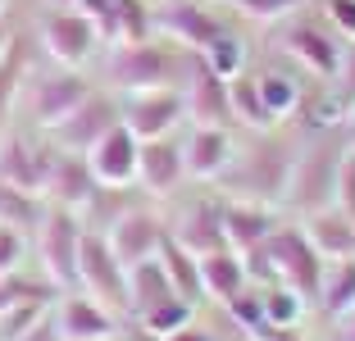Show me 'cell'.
I'll list each match as a JSON object with an SVG mask.
<instances>
[{
  "label": "cell",
  "mask_w": 355,
  "mask_h": 341,
  "mask_svg": "<svg viewBox=\"0 0 355 341\" xmlns=\"http://www.w3.org/2000/svg\"><path fill=\"white\" fill-rule=\"evenodd\" d=\"M346 155V137L342 128H324V132H310L296 146L292 159V177H287V191H282V205L296 209V214H314L324 205H337V168Z\"/></svg>",
  "instance_id": "obj_1"
},
{
  "label": "cell",
  "mask_w": 355,
  "mask_h": 341,
  "mask_svg": "<svg viewBox=\"0 0 355 341\" xmlns=\"http://www.w3.org/2000/svg\"><path fill=\"white\" fill-rule=\"evenodd\" d=\"M292 159H296V141L255 132V141L241 150V159L232 155V164L223 168L219 191L223 196H241V200H264V205H282L287 177H292Z\"/></svg>",
  "instance_id": "obj_2"
},
{
  "label": "cell",
  "mask_w": 355,
  "mask_h": 341,
  "mask_svg": "<svg viewBox=\"0 0 355 341\" xmlns=\"http://www.w3.org/2000/svg\"><path fill=\"white\" fill-rule=\"evenodd\" d=\"M191 69V51H178L168 42H155V37H137V42H123L114 55H110V82H114L119 96L128 91H155V87H182Z\"/></svg>",
  "instance_id": "obj_3"
},
{
  "label": "cell",
  "mask_w": 355,
  "mask_h": 341,
  "mask_svg": "<svg viewBox=\"0 0 355 341\" xmlns=\"http://www.w3.org/2000/svg\"><path fill=\"white\" fill-rule=\"evenodd\" d=\"M32 237H37V259H42L46 282L55 291H73L78 287V255H83V237H87L83 214L64 209V205H46Z\"/></svg>",
  "instance_id": "obj_4"
},
{
  "label": "cell",
  "mask_w": 355,
  "mask_h": 341,
  "mask_svg": "<svg viewBox=\"0 0 355 341\" xmlns=\"http://www.w3.org/2000/svg\"><path fill=\"white\" fill-rule=\"evenodd\" d=\"M78 291H87L92 300H101L110 314L128 319V269L123 259L110 250V241L101 232L83 237V255H78Z\"/></svg>",
  "instance_id": "obj_5"
},
{
  "label": "cell",
  "mask_w": 355,
  "mask_h": 341,
  "mask_svg": "<svg viewBox=\"0 0 355 341\" xmlns=\"http://www.w3.org/2000/svg\"><path fill=\"white\" fill-rule=\"evenodd\" d=\"M278 46L292 55L296 64H305L314 78H328V82L337 78L342 51H346L342 37H337L324 19H310V14H287V23H282V32H278Z\"/></svg>",
  "instance_id": "obj_6"
},
{
  "label": "cell",
  "mask_w": 355,
  "mask_h": 341,
  "mask_svg": "<svg viewBox=\"0 0 355 341\" xmlns=\"http://www.w3.org/2000/svg\"><path fill=\"white\" fill-rule=\"evenodd\" d=\"M187 119L182 105V87H155V91H128L119 96V123L137 137V141H155V137H173Z\"/></svg>",
  "instance_id": "obj_7"
},
{
  "label": "cell",
  "mask_w": 355,
  "mask_h": 341,
  "mask_svg": "<svg viewBox=\"0 0 355 341\" xmlns=\"http://www.w3.org/2000/svg\"><path fill=\"white\" fill-rule=\"evenodd\" d=\"M87 96H92L87 78L78 69H64V64H60V69H51V73H37V78H32V87H23V100H28L32 123L46 128V132L60 123L64 114H73Z\"/></svg>",
  "instance_id": "obj_8"
},
{
  "label": "cell",
  "mask_w": 355,
  "mask_h": 341,
  "mask_svg": "<svg viewBox=\"0 0 355 341\" xmlns=\"http://www.w3.org/2000/svg\"><path fill=\"white\" fill-rule=\"evenodd\" d=\"M42 42H46V51H51L55 64H64V69H83V64L96 55L101 28H96L78 5H55V10L42 19Z\"/></svg>",
  "instance_id": "obj_9"
},
{
  "label": "cell",
  "mask_w": 355,
  "mask_h": 341,
  "mask_svg": "<svg viewBox=\"0 0 355 341\" xmlns=\"http://www.w3.org/2000/svg\"><path fill=\"white\" fill-rule=\"evenodd\" d=\"M101 237L110 241V250H114L119 259H123V269H132V264H141V259L159 255V241L168 237V223L155 214V209H146V205L132 200Z\"/></svg>",
  "instance_id": "obj_10"
},
{
  "label": "cell",
  "mask_w": 355,
  "mask_h": 341,
  "mask_svg": "<svg viewBox=\"0 0 355 341\" xmlns=\"http://www.w3.org/2000/svg\"><path fill=\"white\" fill-rule=\"evenodd\" d=\"M51 319H55V328H60L64 341H114L119 328H123L119 314H110L101 300H92L87 291H78V287L55 296Z\"/></svg>",
  "instance_id": "obj_11"
},
{
  "label": "cell",
  "mask_w": 355,
  "mask_h": 341,
  "mask_svg": "<svg viewBox=\"0 0 355 341\" xmlns=\"http://www.w3.org/2000/svg\"><path fill=\"white\" fill-rule=\"evenodd\" d=\"M182 105H187V119L200 128H237L228 100V78H219L196 51H191V69L187 82H182Z\"/></svg>",
  "instance_id": "obj_12"
},
{
  "label": "cell",
  "mask_w": 355,
  "mask_h": 341,
  "mask_svg": "<svg viewBox=\"0 0 355 341\" xmlns=\"http://www.w3.org/2000/svg\"><path fill=\"white\" fill-rule=\"evenodd\" d=\"M114 123H119V91H92L73 114H64L60 123L51 128V137H55L60 150H78V155H87V150H92V146L101 141Z\"/></svg>",
  "instance_id": "obj_13"
},
{
  "label": "cell",
  "mask_w": 355,
  "mask_h": 341,
  "mask_svg": "<svg viewBox=\"0 0 355 341\" xmlns=\"http://www.w3.org/2000/svg\"><path fill=\"white\" fill-rule=\"evenodd\" d=\"M223 191L219 196H191L178 205V218L173 227H168V237L182 241V246L191 250V255H205V250H219L228 246V237H223Z\"/></svg>",
  "instance_id": "obj_14"
},
{
  "label": "cell",
  "mask_w": 355,
  "mask_h": 341,
  "mask_svg": "<svg viewBox=\"0 0 355 341\" xmlns=\"http://www.w3.org/2000/svg\"><path fill=\"white\" fill-rule=\"evenodd\" d=\"M187 168H182V137H155V141L137 146V182L146 196L168 200L182 186Z\"/></svg>",
  "instance_id": "obj_15"
},
{
  "label": "cell",
  "mask_w": 355,
  "mask_h": 341,
  "mask_svg": "<svg viewBox=\"0 0 355 341\" xmlns=\"http://www.w3.org/2000/svg\"><path fill=\"white\" fill-rule=\"evenodd\" d=\"M237 155V141H232V128H191L182 137V168H187L191 182H219L223 168Z\"/></svg>",
  "instance_id": "obj_16"
},
{
  "label": "cell",
  "mask_w": 355,
  "mask_h": 341,
  "mask_svg": "<svg viewBox=\"0 0 355 341\" xmlns=\"http://www.w3.org/2000/svg\"><path fill=\"white\" fill-rule=\"evenodd\" d=\"M137 137L123 123H114L101 141L87 150V168L101 186H132L137 182Z\"/></svg>",
  "instance_id": "obj_17"
},
{
  "label": "cell",
  "mask_w": 355,
  "mask_h": 341,
  "mask_svg": "<svg viewBox=\"0 0 355 341\" xmlns=\"http://www.w3.org/2000/svg\"><path fill=\"white\" fill-rule=\"evenodd\" d=\"M51 159H55V141L51 146H37L28 137L10 132L0 141V177L14 186H28V191H42L46 196V173H51Z\"/></svg>",
  "instance_id": "obj_18"
},
{
  "label": "cell",
  "mask_w": 355,
  "mask_h": 341,
  "mask_svg": "<svg viewBox=\"0 0 355 341\" xmlns=\"http://www.w3.org/2000/svg\"><path fill=\"white\" fill-rule=\"evenodd\" d=\"M96 186L101 182H96L92 168H87V155L55 146L51 173H46V196H51V205H64V209H78V214H83L87 200L96 196Z\"/></svg>",
  "instance_id": "obj_19"
},
{
  "label": "cell",
  "mask_w": 355,
  "mask_h": 341,
  "mask_svg": "<svg viewBox=\"0 0 355 341\" xmlns=\"http://www.w3.org/2000/svg\"><path fill=\"white\" fill-rule=\"evenodd\" d=\"M159 28H164L182 51H205L228 23L209 10L205 0H173V5L164 10V19H159Z\"/></svg>",
  "instance_id": "obj_20"
},
{
  "label": "cell",
  "mask_w": 355,
  "mask_h": 341,
  "mask_svg": "<svg viewBox=\"0 0 355 341\" xmlns=\"http://www.w3.org/2000/svg\"><path fill=\"white\" fill-rule=\"evenodd\" d=\"M278 227V209L264 200H228L223 205V237L232 250H251Z\"/></svg>",
  "instance_id": "obj_21"
},
{
  "label": "cell",
  "mask_w": 355,
  "mask_h": 341,
  "mask_svg": "<svg viewBox=\"0 0 355 341\" xmlns=\"http://www.w3.org/2000/svg\"><path fill=\"white\" fill-rule=\"evenodd\" d=\"M305 237L314 241V250L324 259H342V255H355V218L346 214L342 205H324L305 214Z\"/></svg>",
  "instance_id": "obj_22"
},
{
  "label": "cell",
  "mask_w": 355,
  "mask_h": 341,
  "mask_svg": "<svg viewBox=\"0 0 355 341\" xmlns=\"http://www.w3.org/2000/svg\"><path fill=\"white\" fill-rule=\"evenodd\" d=\"M200 259V287H205V296H214L223 305V300H232L241 287H246V259H241V250L232 246H219V250H205Z\"/></svg>",
  "instance_id": "obj_23"
},
{
  "label": "cell",
  "mask_w": 355,
  "mask_h": 341,
  "mask_svg": "<svg viewBox=\"0 0 355 341\" xmlns=\"http://www.w3.org/2000/svg\"><path fill=\"white\" fill-rule=\"evenodd\" d=\"M314 310L324 314L328 323L355 310V255L324 259V278H319V296H314Z\"/></svg>",
  "instance_id": "obj_24"
},
{
  "label": "cell",
  "mask_w": 355,
  "mask_h": 341,
  "mask_svg": "<svg viewBox=\"0 0 355 341\" xmlns=\"http://www.w3.org/2000/svg\"><path fill=\"white\" fill-rule=\"evenodd\" d=\"M168 296H178V291L168 282L159 255H150V259H141V264L128 269V319H141L146 310H155L159 300H168Z\"/></svg>",
  "instance_id": "obj_25"
},
{
  "label": "cell",
  "mask_w": 355,
  "mask_h": 341,
  "mask_svg": "<svg viewBox=\"0 0 355 341\" xmlns=\"http://www.w3.org/2000/svg\"><path fill=\"white\" fill-rule=\"evenodd\" d=\"M255 78V91H260V100H264V110H269V119L278 123V119H292L296 110H301V100H305V87L296 82L287 69H278V64H269V69H260V73H251Z\"/></svg>",
  "instance_id": "obj_26"
},
{
  "label": "cell",
  "mask_w": 355,
  "mask_h": 341,
  "mask_svg": "<svg viewBox=\"0 0 355 341\" xmlns=\"http://www.w3.org/2000/svg\"><path fill=\"white\" fill-rule=\"evenodd\" d=\"M46 205H51V200H46L42 191H28V186H14V182H5V177H0V223H5V227L37 232Z\"/></svg>",
  "instance_id": "obj_27"
},
{
  "label": "cell",
  "mask_w": 355,
  "mask_h": 341,
  "mask_svg": "<svg viewBox=\"0 0 355 341\" xmlns=\"http://www.w3.org/2000/svg\"><path fill=\"white\" fill-rule=\"evenodd\" d=\"M159 264H164V273H168V282H173L178 296H187V300L205 296V287H200V259L191 255L182 241H173V237L159 241Z\"/></svg>",
  "instance_id": "obj_28"
},
{
  "label": "cell",
  "mask_w": 355,
  "mask_h": 341,
  "mask_svg": "<svg viewBox=\"0 0 355 341\" xmlns=\"http://www.w3.org/2000/svg\"><path fill=\"white\" fill-rule=\"evenodd\" d=\"M228 100H232V119H237L241 128H251V132H269V128H273L269 110H264L260 91H255L251 69L237 73V78H228Z\"/></svg>",
  "instance_id": "obj_29"
},
{
  "label": "cell",
  "mask_w": 355,
  "mask_h": 341,
  "mask_svg": "<svg viewBox=\"0 0 355 341\" xmlns=\"http://www.w3.org/2000/svg\"><path fill=\"white\" fill-rule=\"evenodd\" d=\"M196 55L214 73H219V78H237V73L251 69V46H246V37H241V32H232V28H223L219 37H214L205 51H196Z\"/></svg>",
  "instance_id": "obj_30"
},
{
  "label": "cell",
  "mask_w": 355,
  "mask_h": 341,
  "mask_svg": "<svg viewBox=\"0 0 355 341\" xmlns=\"http://www.w3.org/2000/svg\"><path fill=\"white\" fill-rule=\"evenodd\" d=\"M191 319H196V300H187V296H168V300H159L155 310H146L141 319H132V323H137V332H141V337L159 341V337H168V332L187 328Z\"/></svg>",
  "instance_id": "obj_31"
},
{
  "label": "cell",
  "mask_w": 355,
  "mask_h": 341,
  "mask_svg": "<svg viewBox=\"0 0 355 341\" xmlns=\"http://www.w3.org/2000/svg\"><path fill=\"white\" fill-rule=\"evenodd\" d=\"M264 291V328H301V319L310 314V300L301 291H292L287 282H269Z\"/></svg>",
  "instance_id": "obj_32"
},
{
  "label": "cell",
  "mask_w": 355,
  "mask_h": 341,
  "mask_svg": "<svg viewBox=\"0 0 355 341\" xmlns=\"http://www.w3.org/2000/svg\"><path fill=\"white\" fill-rule=\"evenodd\" d=\"M223 314H228L241 332H260L264 328V291L255 287V282H246L232 300H223Z\"/></svg>",
  "instance_id": "obj_33"
},
{
  "label": "cell",
  "mask_w": 355,
  "mask_h": 341,
  "mask_svg": "<svg viewBox=\"0 0 355 341\" xmlns=\"http://www.w3.org/2000/svg\"><path fill=\"white\" fill-rule=\"evenodd\" d=\"M55 296H60V291H55L51 282H32L28 273H5V278H0V314H10L23 300H55Z\"/></svg>",
  "instance_id": "obj_34"
},
{
  "label": "cell",
  "mask_w": 355,
  "mask_h": 341,
  "mask_svg": "<svg viewBox=\"0 0 355 341\" xmlns=\"http://www.w3.org/2000/svg\"><path fill=\"white\" fill-rule=\"evenodd\" d=\"M23 73H28V64H23V46L10 42L5 46V55H0V119L10 114V105L23 96Z\"/></svg>",
  "instance_id": "obj_35"
},
{
  "label": "cell",
  "mask_w": 355,
  "mask_h": 341,
  "mask_svg": "<svg viewBox=\"0 0 355 341\" xmlns=\"http://www.w3.org/2000/svg\"><path fill=\"white\" fill-rule=\"evenodd\" d=\"M114 5V23H119V42H137V37H150L155 19L146 14L141 0H110Z\"/></svg>",
  "instance_id": "obj_36"
},
{
  "label": "cell",
  "mask_w": 355,
  "mask_h": 341,
  "mask_svg": "<svg viewBox=\"0 0 355 341\" xmlns=\"http://www.w3.org/2000/svg\"><path fill=\"white\" fill-rule=\"evenodd\" d=\"M51 305H55V300H23V305H14L10 314H0V341H19L32 323L51 310Z\"/></svg>",
  "instance_id": "obj_37"
},
{
  "label": "cell",
  "mask_w": 355,
  "mask_h": 341,
  "mask_svg": "<svg viewBox=\"0 0 355 341\" xmlns=\"http://www.w3.org/2000/svg\"><path fill=\"white\" fill-rule=\"evenodd\" d=\"M23 255H28V232L0 223V278H5V273H19Z\"/></svg>",
  "instance_id": "obj_38"
},
{
  "label": "cell",
  "mask_w": 355,
  "mask_h": 341,
  "mask_svg": "<svg viewBox=\"0 0 355 341\" xmlns=\"http://www.w3.org/2000/svg\"><path fill=\"white\" fill-rule=\"evenodd\" d=\"M319 10H324L319 19H324L337 37L355 42V0H319Z\"/></svg>",
  "instance_id": "obj_39"
},
{
  "label": "cell",
  "mask_w": 355,
  "mask_h": 341,
  "mask_svg": "<svg viewBox=\"0 0 355 341\" xmlns=\"http://www.w3.org/2000/svg\"><path fill=\"white\" fill-rule=\"evenodd\" d=\"M337 205L355 218V146H346L342 168H337Z\"/></svg>",
  "instance_id": "obj_40"
},
{
  "label": "cell",
  "mask_w": 355,
  "mask_h": 341,
  "mask_svg": "<svg viewBox=\"0 0 355 341\" xmlns=\"http://www.w3.org/2000/svg\"><path fill=\"white\" fill-rule=\"evenodd\" d=\"M228 5H237V10L255 14V19H287L292 10H301L305 0H228Z\"/></svg>",
  "instance_id": "obj_41"
},
{
  "label": "cell",
  "mask_w": 355,
  "mask_h": 341,
  "mask_svg": "<svg viewBox=\"0 0 355 341\" xmlns=\"http://www.w3.org/2000/svg\"><path fill=\"white\" fill-rule=\"evenodd\" d=\"M333 82H337V96H342V100H351V96H355V42L342 51V69H337Z\"/></svg>",
  "instance_id": "obj_42"
},
{
  "label": "cell",
  "mask_w": 355,
  "mask_h": 341,
  "mask_svg": "<svg viewBox=\"0 0 355 341\" xmlns=\"http://www.w3.org/2000/svg\"><path fill=\"white\" fill-rule=\"evenodd\" d=\"M19 341H64V337H60V328H55V319H51V310H46V314H42V319L32 323V328H28V332H23V337H19Z\"/></svg>",
  "instance_id": "obj_43"
},
{
  "label": "cell",
  "mask_w": 355,
  "mask_h": 341,
  "mask_svg": "<svg viewBox=\"0 0 355 341\" xmlns=\"http://www.w3.org/2000/svg\"><path fill=\"white\" fill-rule=\"evenodd\" d=\"M159 341H219V337H214V332H209V328H200V323L191 319L187 328H178V332H168V337H159Z\"/></svg>",
  "instance_id": "obj_44"
},
{
  "label": "cell",
  "mask_w": 355,
  "mask_h": 341,
  "mask_svg": "<svg viewBox=\"0 0 355 341\" xmlns=\"http://www.w3.org/2000/svg\"><path fill=\"white\" fill-rule=\"evenodd\" d=\"M328 341H355V310L342 314V319H333V337Z\"/></svg>",
  "instance_id": "obj_45"
},
{
  "label": "cell",
  "mask_w": 355,
  "mask_h": 341,
  "mask_svg": "<svg viewBox=\"0 0 355 341\" xmlns=\"http://www.w3.org/2000/svg\"><path fill=\"white\" fill-rule=\"evenodd\" d=\"M337 128H342L346 146H355V96L346 100V110H342V119H337Z\"/></svg>",
  "instance_id": "obj_46"
},
{
  "label": "cell",
  "mask_w": 355,
  "mask_h": 341,
  "mask_svg": "<svg viewBox=\"0 0 355 341\" xmlns=\"http://www.w3.org/2000/svg\"><path fill=\"white\" fill-rule=\"evenodd\" d=\"M255 337H260V341H305L301 328H260Z\"/></svg>",
  "instance_id": "obj_47"
},
{
  "label": "cell",
  "mask_w": 355,
  "mask_h": 341,
  "mask_svg": "<svg viewBox=\"0 0 355 341\" xmlns=\"http://www.w3.org/2000/svg\"><path fill=\"white\" fill-rule=\"evenodd\" d=\"M5 46H10V28L0 23V55H5Z\"/></svg>",
  "instance_id": "obj_48"
},
{
  "label": "cell",
  "mask_w": 355,
  "mask_h": 341,
  "mask_svg": "<svg viewBox=\"0 0 355 341\" xmlns=\"http://www.w3.org/2000/svg\"><path fill=\"white\" fill-rule=\"evenodd\" d=\"M55 5H78V0H55Z\"/></svg>",
  "instance_id": "obj_49"
},
{
  "label": "cell",
  "mask_w": 355,
  "mask_h": 341,
  "mask_svg": "<svg viewBox=\"0 0 355 341\" xmlns=\"http://www.w3.org/2000/svg\"><path fill=\"white\" fill-rule=\"evenodd\" d=\"M0 10H5V0H0Z\"/></svg>",
  "instance_id": "obj_50"
}]
</instances>
